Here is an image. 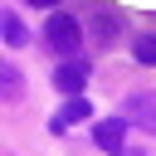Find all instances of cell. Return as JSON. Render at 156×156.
<instances>
[{"label": "cell", "mask_w": 156, "mask_h": 156, "mask_svg": "<svg viewBox=\"0 0 156 156\" xmlns=\"http://www.w3.org/2000/svg\"><path fill=\"white\" fill-rule=\"evenodd\" d=\"M24 5H29V10H54V15H58V0H24Z\"/></svg>", "instance_id": "30bf717a"}, {"label": "cell", "mask_w": 156, "mask_h": 156, "mask_svg": "<svg viewBox=\"0 0 156 156\" xmlns=\"http://www.w3.org/2000/svg\"><path fill=\"white\" fill-rule=\"evenodd\" d=\"M88 73H93V63H88L83 54H78V58H63V63L54 68V88H58V93H68V98H83Z\"/></svg>", "instance_id": "7a4b0ae2"}, {"label": "cell", "mask_w": 156, "mask_h": 156, "mask_svg": "<svg viewBox=\"0 0 156 156\" xmlns=\"http://www.w3.org/2000/svg\"><path fill=\"white\" fill-rule=\"evenodd\" d=\"M132 58L146 63V68H156V34H136L132 39Z\"/></svg>", "instance_id": "9c48e42d"}, {"label": "cell", "mask_w": 156, "mask_h": 156, "mask_svg": "<svg viewBox=\"0 0 156 156\" xmlns=\"http://www.w3.org/2000/svg\"><path fill=\"white\" fill-rule=\"evenodd\" d=\"M127 117H107V122H98L93 127V141H98V151H107V156H122L127 151Z\"/></svg>", "instance_id": "3957f363"}, {"label": "cell", "mask_w": 156, "mask_h": 156, "mask_svg": "<svg viewBox=\"0 0 156 156\" xmlns=\"http://www.w3.org/2000/svg\"><path fill=\"white\" fill-rule=\"evenodd\" d=\"M122 156H146V151H141V146H127V151H122Z\"/></svg>", "instance_id": "8fae6325"}, {"label": "cell", "mask_w": 156, "mask_h": 156, "mask_svg": "<svg viewBox=\"0 0 156 156\" xmlns=\"http://www.w3.org/2000/svg\"><path fill=\"white\" fill-rule=\"evenodd\" d=\"M122 117L132 127H141V132H156V93H132L122 102Z\"/></svg>", "instance_id": "277c9868"}, {"label": "cell", "mask_w": 156, "mask_h": 156, "mask_svg": "<svg viewBox=\"0 0 156 156\" xmlns=\"http://www.w3.org/2000/svg\"><path fill=\"white\" fill-rule=\"evenodd\" d=\"M78 39H83L78 15H68V10L49 15V24H44V49L58 54V63H63V58H78Z\"/></svg>", "instance_id": "6da1fadb"}, {"label": "cell", "mask_w": 156, "mask_h": 156, "mask_svg": "<svg viewBox=\"0 0 156 156\" xmlns=\"http://www.w3.org/2000/svg\"><path fill=\"white\" fill-rule=\"evenodd\" d=\"M88 34H93V44H117V34H122V15L98 10V15L88 20Z\"/></svg>", "instance_id": "8992f818"}, {"label": "cell", "mask_w": 156, "mask_h": 156, "mask_svg": "<svg viewBox=\"0 0 156 156\" xmlns=\"http://www.w3.org/2000/svg\"><path fill=\"white\" fill-rule=\"evenodd\" d=\"M20 93H24L20 68H15V63H0V98H5V102H20Z\"/></svg>", "instance_id": "ba28073f"}, {"label": "cell", "mask_w": 156, "mask_h": 156, "mask_svg": "<svg viewBox=\"0 0 156 156\" xmlns=\"http://www.w3.org/2000/svg\"><path fill=\"white\" fill-rule=\"evenodd\" d=\"M93 117V102L88 98H68L54 117H49V132H68V127H78V122H88Z\"/></svg>", "instance_id": "5b68a950"}, {"label": "cell", "mask_w": 156, "mask_h": 156, "mask_svg": "<svg viewBox=\"0 0 156 156\" xmlns=\"http://www.w3.org/2000/svg\"><path fill=\"white\" fill-rule=\"evenodd\" d=\"M0 29H5V44H10V49H24V44H29V34H24V20H20L15 10H0Z\"/></svg>", "instance_id": "52a82bcc"}]
</instances>
